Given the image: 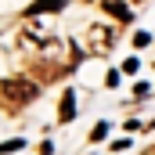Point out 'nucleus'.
Returning a JSON list of instances; mask_svg holds the SVG:
<instances>
[{
	"label": "nucleus",
	"instance_id": "10",
	"mask_svg": "<svg viewBox=\"0 0 155 155\" xmlns=\"http://www.w3.org/2000/svg\"><path fill=\"white\" fill-rule=\"evenodd\" d=\"M144 155H155V148H148V152H144Z\"/></svg>",
	"mask_w": 155,
	"mask_h": 155
},
{
	"label": "nucleus",
	"instance_id": "8",
	"mask_svg": "<svg viewBox=\"0 0 155 155\" xmlns=\"http://www.w3.org/2000/svg\"><path fill=\"white\" fill-rule=\"evenodd\" d=\"M123 72H130V76H134V72H137V58H126V61H123Z\"/></svg>",
	"mask_w": 155,
	"mask_h": 155
},
{
	"label": "nucleus",
	"instance_id": "2",
	"mask_svg": "<svg viewBox=\"0 0 155 155\" xmlns=\"http://www.w3.org/2000/svg\"><path fill=\"white\" fill-rule=\"evenodd\" d=\"M116 47V29H108V25H90L87 29V51L90 54H108Z\"/></svg>",
	"mask_w": 155,
	"mask_h": 155
},
{
	"label": "nucleus",
	"instance_id": "1",
	"mask_svg": "<svg viewBox=\"0 0 155 155\" xmlns=\"http://www.w3.org/2000/svg\"><path fill=\"white\" fill-rule=\"evenodd\" d=\"M36 94H40V87L33 79H25V76H11V79L0 83V105H4L7 112L25 108L29 101H36Z\"/></svg>",
	"mask_w": 155,
	"mask_h": 155
},
{
	"label": "nucleus",
	"instance_id": "6",
	"mask_svg": "<svg viewBox=\"0 0 155 155\" xmlns=\"http://www.w3.org/2000/svg\"><path fill=\"white\" fill-rule=\"evenodd\" d=\"M105 134H108V123H97V126H94V130H90V141H101V137H105Z\"/></svg>",
	"mask_w": 155,
	"mask_h": 155
},
{
	"label": "nucleus",
	"instance_id": "5",
	"mask_svg": "<svg viewBox=\"0 0 155 155\" xmlns=\"http://www.w3.org/2000/svg\"><path fill=\"white\" fill-rule=\"evenodd\" d=\"M101 7H105V15H112L116 22H130V7H126L123 0H101Z\"/></svg>",
	"mask_w": 155,
	"mask_h": 155
},
{
	"label": "nucleus",
	"instance_id": "3",
	"mask_svg": "<svg viewBox=\"0 0 155 155\" xmlns=\"http://www.w3.org/2000/svg\"><path fill=\"white\" fill-rule=\"evenodd\" d=\"M76 119V94L65 90L61 94V105H58V123H72Z\"/></svg>",
	"mask_w": 155,
	"mask_h": 155
},
{
	"label": "nucleus",
	"instance_id": "9",
	"mask_svg": "<svg viewBox=\"0 0 155 155\" xmlns=\"http://www.w3.org/2000/svg\"><path fill=\"white\" fill-rule=\"evenodd\" d=\"M105 87H119V72H116V69H112V72L105 76Z\"/></svg>",
	"mask_w": 155,
	"mask_h": 155
},
{
	"label": "nucleus",
	"instance_id": "7",
	"mask_svg": "<svg viewBox=\"0 0 155 155\" xmlns=\"http://www.w3.org/2000/svg\"><path fill=\"white\" fill-rule=\"evenodd\" d=\"M148 43H152L148 33H134V47H148Z\"/></svg>",
	"mask_w": 155,
	"mask_h": 155
},
{
	"label": "nucleus",
	"instance_id": "4",
	"mask_svg": "<svg viewBox=\"0 0 155 155\" xmlns=\"http://www.w3.org/2000/svg\"><path fill=\"white\" fill-rule=\"evenodd\" d=\"M61 7H65V0H36V4L25 7V18H36L43 11H61Z\"/></svg>",
	"mask_w": 155,
	"mask_h": 155
}]
</instances>
